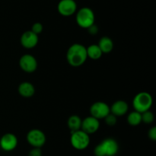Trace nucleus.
<instances>
[{
    "instance_id": "nucleus-1",
    "label": "nucleus",
    "mask_w": 156,
    "mask_h": 156,
    "mask_svg": "<svg viewBox=\"0 0 156 156\" xmlns=\"http://www.w3.org/2000/svg\"><path fill=\"white\" fill-rule=\"evenodd\" d=\"M87 58L86 47L81 44H72L66 52V60L72 67H80L86 61Z\"/></svg>"
},
{
    "instance_id": "nucleus-2",
    "label": "nucleus",
    "mask_w": 156,
    "mask_h": 156,
    "mask_svg": "<svg viewBox=\"0 0 156 156\" xmlns=\"http://www.w3.org/2000/svg\"><path fill=\"white\" fill-rule=\"evenodd\" d=\"M119 145L115 139L107 138L101 142L94 149L95 156H115L118 153Z\"/></svg>"
},
{
    "instance_id": "nucleus-3",
    "label": "nucleus",
    "mask_w": 156,
    "mask_h": 156,
    "mask_svg": "<svg viewBox=\"0 0 156 156\" xmlns=\"http://www.w3.org/2000/svg\"><path fill=\"white\" fill-rule=\"evenodd\" d=\"M152 102H153V99L150 93L147 92H140L134 96L133 100V106L134 110L143 113L150 110Z\"/></svg>"
},
{
    "instance_id": "nucleus-4",
    "label": "nucleus",
    "mask_w": 156,
    "mask_h": 156,
    "mask_svg": "<svg viewBox=\"0 0 156 156\" xmlns=\"http://www.w3.org/2000/svg\"><path fill=\"white\" fill-rule=\"evenodd\" d=\"M70 142L75 149L85 150L90 144V136L82 129L72 132L70 136Z\"/></svg>"
},
{
    "instance_id": "nucleus-5",
    "label": "nucleus",
    "mask_w": 156,
    "mask_h": 156,
    "mask_svg": "<svg viewBox=\"0 0 156 156\" xmlns=\"http://www.w3.org/2000/svg\"><path fill=\"white\" fill-rule=\"evenodd\" d=\"M76 20L79 26L82 28L87 29L94 24L95 16L94 12L90 8L83 7L77 12Z\"/></svg>"
},
{
    "instance_id": "nucleus-6",
    "label": "nucleus",
    "mask_w": 156,
    "mask_h": 156,
    "mask_svg": "<svg viewBox=\"0 0 156 156\" xmlns=\"http://www.w3.org/2000/svg\"><path fill=\"white\" fill-rule=\"evenodd\" d=\"M26 139L27 142L33 148H41L44 146L47 141V138L44 132L37 128L30 130L27 132Z\"/></svg>"
},
{
    "instance_id": "nucleus-7",
    "label": "nucleus",
    "mask_w": 156,
    "mask_h": 156,
    "mask_svg": "<svg viewBox=\"0 0 156 156\" xmlns=\"http://www.w3.org/2000/svg\"><path fill=\"white\" fill-rule=\"evenodd\" d=\"M110 106L105 102H95L91 106L90 113L91 116L96 118L99 120L101 119H105L109 113Z\"/></svg>"
},
{
    "instance_id": "nucleus-8",
    "label": "nucleus",
    "mask_w": 156,
    "mask_h": 156,
    "mask_svg": "<svg viewBox=\"0 0 156 156\" xmlns=\"http://www.w3.org/2000/svg\"><path fill=\"white\" fill-rule=\"evenodd\" d=\"M19 66L26 73H33L37 68V61L31 54H24L19 60Z\"/></svg>"
},
{
    "instance_id": "nucleus-9",
    "label": "nucleus",
    "mask_w": 156,
    "mask_h": 156,
    "mask_svg": "<svg viewBox=\"0 0 156 156\" xmlns=\"http://www.w3.org/2000/svg\"><path fill=\"white\" fill-rule=\"evenodd\" d=\"M57 10L62 16H71L76 12L77 4L75 0H60L58 3Z\"/></svg>"
},
{
    "instance_id": "nucleus-10",
    "label": "nucleus",
    "mask_w": 156,
    "mask_h": 156,
    "mask_svg": "<svg viewBox=\"0 0 156 156\" xmlns=\"http://www.w3.org/2000/svg\"><path fill=\"white\" fill-rule=\"evenodd\" d=\"M18 138L13 133H5L0 139V148L5 151H12L18 145Z\"/></svg>"
},
{
    "instance_id": "nucleus-11",
    "label": "nucleus",
    "mask_w": 156,
    "mask_h": 156,
    "mask_svg": "<svg viewBox=\"0 0 156 156\" xmlns=\"http://www.w3.org/2000/svg\"><path fill=\"white\" fill-rule=\"evenodd\" d=\"M100 127V122L98 119L90 116L85 118L82 121V126L81 129L86 132L87 134H94L98 130Z\"/></svg>"
},
{
    "instance_id": "nucleus-12",
    "label": "nucleus",
    "mask_w": 156,
    "mask_h": 156,
    "mask_svg": "<svg viewBox=\"0 0 156 156\" xmlns=\"http://www.w3.org/2000/svg\"><path fill=\"white\" fill-rule=\"evenodd\" d=\"M38 41H39L38 35L30 30L24 32L20 39L21 44L26 49H32L36 47Z\"/></svg>"
},
{
    "instance_id": "nucleus-13",
    "label": "nucleus",
    "mask_w": 156,
    "mask_h": 156,
    "mask_svg": "<svg viewBox=\"0 0 156 156\" xmlns=\"http://www.w3.org/2000/svg\"><path fill=\"white\" fill-rule=\"evenodd\" d=\"M128 109H129V106L126 101L117 100L114 102L110 107V111H111V113L117 117V116H124L127 113Z\"/></svg>"
},
{
    "instance_id": "nucleus-14",
    "label": "nucleus",
    "mask_w": 156,
    "mask_h": 156,
    "mask_svg": "<svg viewBox=\"0 0 156 156\" xmlns=\"http://www.w3.org/2000/svg\"><path fill=\"white\" fill-rule=\"evenodd\" d=\"M18 93L23 97L30 98L34 94L35 88L31 83L22 82L18 86Z\"/></svg>"
},
{
    "instance_id": "nucleus-15",
    "label": "nucleus",
    "mask_w": 156,
    "mask_h": 156,
    "mask_svg": "<svg viewBox=\"0 0 156 156\" xmlns=\"http://www.w3.org/2000/svg\"><path fill=\"white\" fill-rule=\"evenodd\" d=\"M98 47H100L102 53L108 54L110 52L112 51L113 48H114V42L112 40L109 38V37H102L98 42Z\"/></svg>"
},
{
    "instance_id": "nucleus-16",
    "label": "nucleus",
    "mask_w": 156,
    "mask_h": 156,
    "mask_svg": "<svg viewBox=\"0 0 156 156\" xmlns=\"http://www.w3.org/2000/svg\"><path fill=\"white\" fill-rule=\"evenodd\" d=\"M86 51L88 58H91L92 60H98L99 58H101L102 54H103V53H102L98 44H91V45H89L88 47H86Z\"/></svg>"
},
{
    "instance_id": "nucleus-17",
    "label": "nucleus",
    "mask_w": 156,
    "mask_h": 156,
    "mask_svg": "<svg viewBox=\"0 0 156 156\" xmlns=\"http://www.w3.org/2000/svg\"><path fill=\"white\" fill-rule=\"evenodd\" d=\"M82 119L77 115H73L70 116L68 119V122H67V125H68L69 128L71 130L72 132L77 131V130L81 129V126H82Z\"/></svg>"
},
{
    "instance_id": "nucleus-18",
    "label": "nucleus",
    "mask_w": 156,
    "mask_h": 156,
    "mask_svg": "<svg viewBox=\"0 0 156 156\" xmlns=\"http://www.w3.org/2000/svg\"><path fill=\"white\" fill-rule=\"evenodd\" d=\"M127 122L129 125H133V126H136V125H140L142 122L141 113L136 111V110L131 112L127 116Z\"/></svg>"
},
{
    "instance_id": "nucleus-19",
    "label": "nucleus",
    "mask_w": 156,
    "mask_h": 156,
    "mask_svg": "<svg viewBox=\"0 0 156 156\" xmlns=\"http://www.w3.org/2000/svg\"><path fill=\"white\" fill-rule=\"evenodd\" d=\"M142 115V122H145L146 124H150L152 123L154 121V114L150 110H147V111L144 112V113H141Z\"/></svg>"
},
{
    "instance_id": "nucleus-20",
    "label": "nucleus",
    "mask_w": 156,
    "mask_h": 156,
    "mask_svg": "<svg viewBox=\"0 0 156 156\" xmlns=\"http://www.w3.org/2000/svg\"><path fill=\"white\" fill-rule=\"evenodd\" d=\"M105 121L107 125H114L117 123V116H114V114L110 113L105 118Z\"/></svg>"
},
{
    "instance_id": "nucleus-21",
    "label": "nucleus",
    "mask_w": 156,
    "mask_h": 156,
    "mask_svg": "<svg viewBox=\"0 0 156 156\" xmlns=\"http://www.w3.org/2000/svg\"><path fill=\"white\" fill-rule=\"evenodd\" d=\"M31 32H33L34 33H35L36 35H39L43 31V24L40 22H36L32 25L31 27Z\"/></svg>"
},
{
    "instance_id": "nucleus-22",
    "label": "nucleus",
    "mask_w": 156,
    "mask_h": 156,
    "mask_svg": "<svg viewBox=\"0 0 156 156\" xmlns=\"http://www.w3.org/2000/svg\"><path fill=\"white\" fill-rule=\"evenodd\" d=\"M28 156H42L41 148H33L29 151Z\"/></svg>"
},
{
    "instance_id": "nucleus-23",
    "label": "nucleus",
    "mask_w": 156,
    "mask_h": 156,
    "mask_svg": "<svg viewBox=\"0 0 156 156\" xmlns=\"http://www.w3.org/2000/svg\"><path fill=\"white\" fill-rule=\"evenodd\" d=\"M148 136L152 141L156 140V127L153 126L148 132Z\"/></svg>"
},
{
    "instance_id": "nucleus-24",
    "label": "nucleus",
    "mask_w": 156,
    "mask_h": 156,
    "mask_svg": "<svg viewBox=\"0 0 156 156\" xmlns=\"http://www.w3.org/2000/svg\"><path fill=\"white\" fill-rule=\"evenodd\" d=\"M87 29H88V32H89L91 35H96V34L98 33V26L95 25L94 24H93L92 25H91Z\"/></svg>"
}]
</instances>
